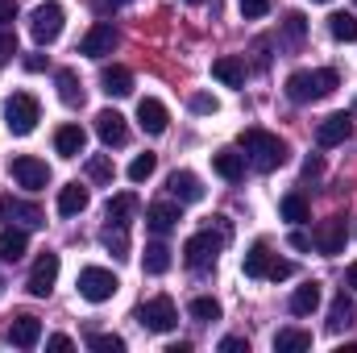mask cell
<instances>
[{"instance_id":"obj_1","label":"cell","mask_w":357,"mask_h":353,"mask_svg":"<svg viewBox=\"0 0 357 353\" xmlns=\"http://www.w3.org/2000/svg\"><path fill=\"white\" fill-rule=\"evenodd\" d=\"M229 237H233V225H229L225 216H212V225H208L204 233L187 237V246H183V262L191 266V270H208V266H216L220 250L229 246Z\"/></svg>"},{"instance_id":"obj_2","label":"cell","mask_w":357,"mask_h":353,"mask_svg":"<svg viewBox=\"0 0 357 353\" xmlns=\"http://www.w3.org/2000/svg\"><path fill=\"white\" fill-rule=\"evenodd\" d=\"M241 150H245V163L254 171H262V175L278 171L287 163V142L278 133H266V129H245L241 133Z\"/></svg>"},{"instance_id":"obj_3","label":"cell","mask_w":357,"mask_h":353,"mask_svg":"<svg viewBox=\"0 0 357 353\" xmlns=\"http://www.w3.org/2000/svg\"><path fill=\"white\" fill-rule=\"evenodd\" d=\"M337 84H341V75H337L333 67H320V71H295V75L287 80V96H291L295 104H312V100L333 96Z\"/></svg>"},{"instance_id":"obj_4","label":"cell","mask_w":357,"mask_h":353,"mask_svg":"<svg viewBox=\"0 0 357 353\" xmlns=\"http://www.w3.org/2000/svg\"><path fill=\"white\" fill-rule=\"evenodd\" d=\"M38 121H42V104L29 91H13L4 100V125H8L13 137H29L38 129Z\"/></svg>"},{"instance_id":"obj_5","label":"cell","mask_w":357,"mask_h":353,"mask_svg":"<svg viewBox=\"0 0 357 353\" xmlns=\"http://www.w3.org/2000/svg\"><path fill=\"white\" fill-rule=\"evenodd\" d=\"M63 21H67V13H63V4H59V0L38 4V8H33V17H29V33H33V42H38V46L59 42V38H63Z\"/></svg>"},{"instance_id":"obj_6","label":"cell","mask_w":357,"mask_h":353,"mask_svg":"<svg viewBox=\"0 0 357 353\" xmlns=\"http://www.w3.org/2000/svg\"><path fill=\"white\" fill-rule=\"evenodd\" d=\"M75 287H79V295H84L88 303H108V299L121 291L116 274H112V270H104V266H84Z\"/></svg>"},{"instance_id":"obj_7","label":"cell","mask_w":357,"mask_h":353,"mask_svg":"<svg viewBox=\"0 0 357 353\" xmlns=\"http://www.w3.org/2000/svg\"><path fill=\"white\" fill-rule=\"evenodd\" d=\"M137 324L142 329H150V333H171L178 324V308L171 295H154V299H146L142 308H137Z\"/></svg>"},{"instance_id":"obj_8","label":"cell","mask_w":357,"mask_h":353,"mask_svg":"<svg viewBox=\"0 0 357 353\" xmlns=\"http://www.w3.org/2000/svg\"><path fill=\"white\" fill-rule=\"evenodd\" d=\"M8 171L17 179V187H25V191H42V187L50 183V167H46L42 158H33V154H17V158L8 163Z\"/></svg>"},{"instance_id":"obj_9","label":"cell","mask_w":357,"mask_h":353,"mask_svg":"<svg viewBox=\"0 0 357 353\" xmlns=\"http://www.w3.org/2000/svg\"><path fill=\"white\" fill-rule=\"evenodd\" d=\"M54 283H59V254H38V262L29 270V278H25V291L29 295H38V299H46L50 291H54Z\"/></svg>"},{"instance_id":"obj_10","label":"cell","mask_w":357,"mask_h":353,"mask_svg":"<svg viewBox=\"0 0 357 353\" xmlns=\"http://www.w3.org/2000/svg\"><path fill=\"white\" fill-rule=\"evenodd\" d=\"M312 246L324 254V258H337L345 250V216H328L320 220V229L312 233Z\"/></svg>"},{"instance_id":"obj_11","label":"cell","mask_w":357,"mask_h":353,"mask_svg":"<svg viewBox=\"0 0 357 353\" xmlns=\"http://www.w3.org/2000/svg\"><path fill=\"white\" fill-rule=\"evenodd\" d=\"M354 137V117L349 112H333V117H324L320 125H316V142L324 146V150H333V146H341V142H349Z\"/></svg>"},{"instance_id":"obj_12","label":"cell","mask_w":357,"mask_h":353,"mask_svg":"<svg viewBox=\"0 0 357 353\" xmlns=\"http://www.w3.org/2000/svg\"><path fill=\"white\" fill-rule=\"evenodd\" d=\"M0 220H17V225H25V229H42L46 225V212L38 208V204H29V200H0Z\"/></svg>"},{"instance_id":"obj_13","label":"cell","mask_w":357,"mask_h":353,"mask_svg":"<svg viewBox=\"0 0 357 353\" xmlns=\"http://www.w3.org/2000/svg\"><path fill=\"white\" fill-rule=\"evenodd\" d=\"M137 125H142L150 137L167 133V125H171V112H167V104H162V100H154V96H146V100L137 104Z\"/></svg>"},{"instance_id":"obj_14","label":"cell","mask_w":357,"mask_h":353,"mask_svg":"<svg viewBox=\"0 0 357 353\" xmlns=\"http://www.w3.org/2000/svg\"><path fill=\"white\" fill-rule=\"evenodd\" d=\"M96 133H100L104 146H125V142H129V125H125V117H121L116 108L96 112Z\"/></svg>"},{"instance_id":"obj_15","label":"cell","mask_w":357,"mask_h":353,"mask_svg":"<svg viewBox=\"0 0 357 353\" xmlns=\"http://www.w3.org/2000/svg\"><path fill=\"white\" fill-rule=\"evenodd\" d=\"M38 341H42V320L29 316V312L13 316V324H8V345H17V350H33Z\"/></svg>"},{"instance_id":"obj_16","label":"cell","mask_w":357,"mask_h":353,"mask_svg":"<svg viewBox=\"0 0 357 353\" xmlns=\"http://www.w3.org/2000/svg\"><path fill=\"white\" fill-rule=\"evenodd\" d=\"M112 50H116V29L112 25H91L84 33V42H79V54H88V59H104Z\"/></svg>"},{"instance_id":"obj_17","label":"cell","mask_w":357,"mask_h":353,"mask_svg":"<svg viewBox=\"0 0 357 353\" xmlns=\"http://www.w3.org/2000/svg\"><path fill=\"white\" fill-rule=\"evenodd\" d=\"M167 191H171V200H178V204H199L204 200V183H199V175H191V171H175V175L167 179Z\"/></svg>"},{"instance_id":"obj_18","label":"cell","mask_w":357,"mask_h":353,"mask_svg":"<svg viewBox=\"0 0 357 353\" xmlns=\"http://www.w3.org/2000/svg\"><path fill=\"white\" fill-rule=\"evenodd\" d=\"M212 80L225 84V88H241V84H245V63H241L237 54H225V59L212 63Z\"/></svg>"},{"instance_id":"obj_19","label":"cell","mask_w":357,"mask_h":353,"mask_svg":"<svg viewBox=\"0 0 357 353\" xmlns=\"http://www.w3.org/2000/svg\"><path fill=\"white\" fill-rule=\"evenodd\" d=\"M146 225H150L154 233H171L178 225V204H171V200L150 204V208H146Z\"/></svg>"},{"instance_id":"obj_20","label":"cell","mask_w":357,"mask_h":353,"mask_svg":"<svg viewBox=\"0 0 357 353\" xmlns=\"http://www.w3.org/2000/svg\"><path fill=\"white\" fill-rule=\"evenodd\" d=\"M84 146H88V133H84L79 125H63V129L54 133V150H59L63 158H79Z\"/></svg>"},{"instance_id":"obj_21","label":"cell","mask_w":357,"mask_h":353,"mask_svg":"<svg viewBox=\"0 0 357 353\" xmlns=\"http://www.w3.org/2000/svg\"><path fill=\"white\" fill-rule=\"evenodd\" d=\"M25 250H29V237H25V229H0V262H21L25 258Z\"/></svg>"},{"instance_id":"obj_22","label":"cell","mask_w":357,"mask_h":353,"mask_svg":"<svg viewBox=\"0 0 357 353\" xmlns=\"http://www.w3.org/2000/svg\"><path fill=\"white\" fill-rule=\"evenodd\" d=\"M354 320H357V303L341 291V295L333 299V308H328V333H345Z\"/></svg>"},{"instance_id":"obj_23","label":"cell","mask_w":357,"mask_h":353,"mask_svg":"<svg viewBox=\"0 0 357 353\" xmlns=\"http://www.w3.org/2000/svg\"><path fill=\"white\" fill-rule=\"evenodd\" d=\"M212 171L220 179H229V183H237V179L245 175V154H237V150H216V154H212Z\"/></svg>"},{"instance_id":"obj_24","label":"cell","mask_w":357,"mask_h":353,"mask_svg":"<svg viewBox=\"0 0 357 353\" xmlns=\"http://www.w3.org/2000/svg\"><path fill=\"white\" fill-rule=\"evenodd\" d=\"M100 88L121 100V96L133 91V71H129V67H104V71H100Z\"/></svg>"},{"instance_id":"obj_25","label":"cell","mask_w":357,"mask_h":353,"mask_svg":"<svg viewBox=\"0 0 357 353\" xmlns=\"http://www.w3.org/2000/svg\"><path fill=\"white\" fill-rule=\"evenodd\" d=\"M54 84H59V100H63L67 108H79V104H84V84H79V75H75L71 67H63V71L54 75Z\"/></svg>"},{"instance_id":"obj_26","label":"cell","mask_w":357,"mask_h":353,"mask_svg":"<svg viewBox=\"0 0 357 353\" xmlns=\"http://www.w3.org/2000/svg\"><path fill=\"white\" fill-rule=\"evenodd\" d=\"M88 204H91V195H88V187H79V183H67V187L59 191V212H63V216H79Z\"/></svg>"},{"instance_id":"obj_27","label":"cell","mask_w":357,"mask_h":353,"mask_svg":"<svg viewBox=\"0 0 357 353\" xmlns=\"http://www.w3.org/2000/svg\"><path fill=\"white\" fill-rule=\"evenodd\" d=\"M312 350V333L303 329H278L274 333V353H303Z\"/></svg>"},{"instance_id":"obj_28","label":"cell","mask_w":357,"mask_h":353,"mask_svg":"<svg viewBox=\"0 0 357 353\" xmlns=\"http://www.w3.org/2000/svg\"><path fill=\"white\" fill-rule=\"evenodd\" d=\"M320 308V283H303V287H295V295H291V312L295 316H312Z\"/></svg>"},{"instance_id":"obj_29","label":"cell","mask_w":357,"mask_h":353,"mask_svg":"<svg viewBox=\"0 0 357 353\" xmlns=\"http://www.w3.org/2000/svg\"><path fill=\"white\" fill-rule=\"evenodd\" d=\"M270 262H274V258H270V246L266 241H258V246H250V254H245V274H250V278H266L270 274Z\"/></svg>"},{"instance_id":"obj_30","label":"cell","mask_w":357,"mask_h":353,"mask_svg":"<svg viewBox=\"0 0 357 353\" xmlns=\"http://www.w3.org/2000/svg\"><path fill=\"white\" fill-rule=\"evenodd\" d=\"M142 270H146V274H167V270H171V250H167L162 241L146 246V254H142Z\"/></svg>"},{"instance_id":"obj_31","label":"cell","mask_w":357,"mask_h":353,"mask_svg":"<svg viewBox=\"0 0 357 353\" xmlns=\"http://www.w3.org/2000/svg\"><path fill=\"white\" fill-rule=\"evenodd\" d=\"M137 212V195L133 191H125V195H112L108 200V220L112 225H129V216Z\"/></svg>"},{"instance_id":"obj_32","label":"cell","mask_w":357,"mask_h":353,"mask_svg":"<svg viewBox=\"0 0 357 353\" xmlns=\"http://www.w3.org/2000/svg\"><path fill=\"white\" fill-rule=\"evenodd\" d=\"M100 241H104V250L116 254V258L129 254V229H125V225H112V220H108V229L100 233Z\"/></svg>"},{"instance_id":"obj_33","label":"cell","mask_w":357,"mask_h":353,"mask_svg":"<svg viewBox=\"0 0 357 353\" xmlns=\"http://www.w3.org/2000/svg\"><path fill=\"white\" fill-rule=\"evenodd\" d=\"M278 212H282V220H291V225H303L312 212H307V200L299 195V191H291V195H282V204H278Z\"/></svg>"},{"instance_id":"obj_34","label":"cell","mask_w":357,"mask_h":353,"mask_svg":"<svg viewBox=\"0 0 357 353\" xmlns=\"http://www.w3.org/2000/svg\"><path fill=\"white\" fill-rule=\"evenodd\" d=\"M328 33L337 42H357V17L354 13H333L328 17Z\"/></svg>"},{"instance_id":"obj_35","label":"cell","mask_w":357,"mask_h":353,"mask_svg":"<svg viewBox=\"0 0 357 353\" xmlns=\"http://www.w3.org/2000/svg\"><path fill=\"white\" fill-rule=\"evenodd\" d=\"M187 312H191V316H195L199 324H212V320H220V303H216L212 295H195Z\"/></svg>"},{"instance_id":"obj_36","label":"cell","mask_w":357,"mask_h":353,"mask_svg":"<svg viewBox=\"0 0 357 353\" xmlns=\"http://www.w3.org/2000/svg\"><path fill=\"white\" fill-rule=\"evenodd\" d=\"M88 179H91V183H112V179H116L112 158H108V154H91V158H88Z\"/></svg>"},{"instance_id":"obj_37","label":"cell","mask_w":357,"mask_h":353,"mask_svg":"<svg viewBox=\"0 0 357 353\" xmlns=\"http://www.w3.org/2000/svg\"><path fill=\"white\" fill-rule=\"evenodd\" d=\"M154 171H158V154H137V158L129 163V179H133V183H146Z\"/></svg>"},{"instance_id":"obj_38","label":"cell","mask_w":357,"mask_h":353,"mask_svg":"<svg viewBox=\"0 0 357 353\" xmlns=\"http://www.w3.org/2000/svg\"><path fill=\"white\" fill-rule=\"evenodd\" d=\"M303 33H307V17L303 13H287L282 17V38L287 42H303Z\"/></svg>"},{"instance_id":"obj_39","label":"cell","mask_w":357,"mask_h":353,"mask_svg":"<svg viewBox=\"0 0 357 353\" xmlns=\"http://www.w3.org/2000/svg\"><path fill=\"white\" fill-rule=\"evenodd\" d=\"M88 345L96 353H125V341H121V337H112V333H96Z\"/></svg>"},{"instance_id":"obj_40","label":"cell","mask_w":357,"mask_h":353,"mask_svg":"<svg viewBox=\"0 0 357 353\" xmlns=\"http://www.w3.org/2000/svg\"><path fill=\"white\" fill-rule=\"evenodd\" d=\"M216 108H220V100H216L212 91H195V96H191V112H204V117H208V112H216Z\"/></svg>"},{"instance_id":"obj_41","label":"cell","mask_w":357,"mask_h":353,"mask_svg":"<svg viewBox=\"0 0 357 353\" xmlns=\"http://www.w3.org/2000/svg\"><path fill=\"white\" fill-rule=\"evenodd\" d=\"M13 54H17V33L8 25H0V63H8Z\"/></svg>"},{"instance_id":"obj_42","label":"cell","mask_w":357,"mask_h":353,"mask_svg":"<svg viewBox=\"0 0 357 353\" xmlns=\"http://www.w3.org/2000/svg\"><path fill=\"white\" fill-rule=\"evenodd\" d=\"M270 13V0H241V17L245 21H258V17H266Z\"/></svg>"},{"instance_id":"obj_43","label":"cell","mask_w":357,"mask_h":353,"mask_svg":"<svg viewBox=\"0 0 357 353\" xmlns=\"http://www.w3.org/2000/svg\"><path fill=\"white\" fill-rule=\"evenodd\" d=\"M220 353H250V341L245 337H225L220 341Z\"/></svg>"},{"instance_id":"obj_44","label":"cell","mask_w":357,"mask_h":353,"mask_svg":"<svg viewBox=\"0 0 357 353\" xmlns=\"http://www.w3.org/2000/svg\"><path fill=\"white\" fill-rule=\"evenodd\" d=\"M320 175H324V158H320V154H312V158L303 163V179H320Z\"/></svg>"},{"instance_id":"obj_45","label":"cell","mask_w":357,"mask_h":353,"mask_svg":"<svg viewBox=\"0 0 357 353\" xmlns=\"http://www.w3.org/2000/svg\"><path fill=\"white\" fill-rule=\"evenodd\" d=\"M291 274H295V266H291V262H278V258H274L266 278H274V283H278V278H291Z\"/></svg>"},{"instance_id":"obj_46","label":"cell","mask_w":357,"mask_h":353,"mask_svg":"<svg viewBox=\"0 0 357 353\" xmlns=\"http://www.w3.org/2000/svg\"><path fill=\"white\" fill-rule=\"evenodd\" d=\"M17 21V0H0V25Z\"/></svg>"},{"instance_id":"obj_47","label":"cell","mask_w":357,"mask_h":353,"mask_svg":"<svg viewBox=\"0 0 357 353\" xmlns=\"http://www.w3.org/2000/svg\"><path fill=\"white\" fill-rule=\"evenodd\" d=\"M287 241H291V250H312V237H307V233H299V229H295Z\"/></svg>"},{"instance_id":"obj_48","label":"cell","mask_w":357,"mask_h":353,"mask_svg":"<svg viewBox=\"0 0 357 353\" xmlns=\"http://www.w3.org/2000/svg\"><path fill=\"white\" fill-rule=\"evenodd\" d=\"M46 350H71V337L67 333H54V337H46Z\"/></svg>"},{"instance_id":"obj_49","label":"cell","mask_w":357,"mask_h":353,"mask_svg":"<svg viewBox=\"0 0 357 353\" xmlns=\"http://www.w3.org/2000/svg\"><path fill=\"white\" fill-rule=\"evenodd\" d=\"M25 71H46V59L42 54H25Z\"/></svg>"},{"instance_id":"obj_50","label":"cell","mask_w":357,"mask_h":353,"mask_svg":"<svg viewBox=\"0 0 357 353\" xmlns=\"http://www.w3.org/2000/svg\"><path fill=\"white\" fill-rule=\"evenodd\" d=\"M345 283L357 291V262H349V270H345Z\"/></svg>"},{"instance_id":"obj_51","label":"cell","mask_w":357,"mask_h":353,"mask_svg":"<svg viewBox=\"0 0 357 353\" xmlns=\"http://www.w3.org/2000/svg\"><path fill=\"white\" fill-rule=\"evenodd\" d=\"M112 4H133V0H112Z\"/></svg>"},{"instance_id":"obj_52","label":"cell","mask_w":357,"mask_h":353,"mask_svg":"<svg viewBox=\"0 0 357 353\" xmlns=\"http://www.w3.org/2000/svg\"><path fill=\"white\" fill-rule=\"evenodd\" d=\"M187 4H199V0H187Z\"/></svg>"},{"instance_id":"obj_53","label":"cell","mask_w":357,"mask_h":353,"mask_svg":"<svg viewBox=\"0 0 357 353\" xmlns=\"http://www.w3.org/2000/svg\"><path fill=\"white\" fill-rule=\"evenodd\" d=\"M316 4H328V0H316Z\"/></svg>"},{"instance_id":"obj_54","label":"cell","mask_w":357,"mask_h":353,"mask_svg":"<svg viewBox=\"0 0 357 353\" xmlns=\"http://www.w3.org/2000/svg\"><path fill=\"white\" fill-rule=\"evenodd\" d=\"M0 287H4V283H0Z\"/></svg>"}]
</instances>
